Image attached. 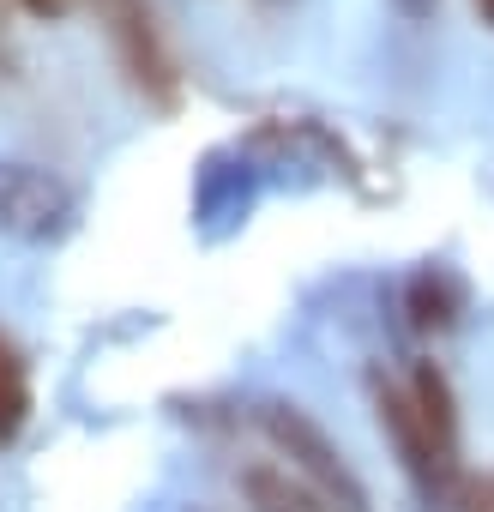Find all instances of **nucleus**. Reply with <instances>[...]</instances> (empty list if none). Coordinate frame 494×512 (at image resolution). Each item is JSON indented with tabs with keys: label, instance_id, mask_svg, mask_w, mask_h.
Returning a JSON list of instances; mask_svg holds the SVG:
<instances>
[{
	"label": "nucleus",
	"instance_id": "nucleus-10",
	"mask_svg": "<svg viewBox=\"0 0 494 512\" xmlns=\"http://www.w3.org/2000/svg\"><path fill=\"white\" fill-rule=\"evenodd\" d=\"M476 7H482V19H488V25H494V0H476Z\"/></svg>",
	"mask_w": 494,
	"mask_h": 512
},
{
	"label": "nucleus",
	"instance_id": "nucleus-7",
	"mask_svg": "<svg viewBox=\"0 0 494 512\" xmlns=\"http://www.w3.org/2000/svg\"><path fill=\"white\" fill-rule=\"evenodd\" d=\"M410 398H416L422 422L434 428L440 452L458 458V398H452V380H446L434 362H416V368H410Z\"/></svg>",
	"mask_w": 494,
	"mask_h": 512
},
{
	"label": "nucleus",
	"instance_id": "nucleus-11",
	"mask_svg": "<svg viewBox=\"0 0 494 512\" xmlns=\"http://www.w3.org/2000/svg\"><path fill=\"white\" fill-rule=\"evenodd\" d=\"M260 7H290V0H260Z\"/></svg>",
	"mask_w": 494,
	"mask_h": 512
},
{
	"label": "nucleus",
	"instance_id": "nucleus-5",
	"mask_svg": "<svg viewBox=\"0 0 494 512\" xmlns=\"http://www.w3.org/2000/svg\"><path fill=\"white\" fill-rule=\"evenodd\" d=\"M241 500H247V512H344L320 488H308L290 464H247L241 470Z\"/></svg>",
	"mask_w": 494,
	"mask_h": 512
},
{
	"label": "nucleus",
	"instance_id": "nucleus-13",
	"mask_svg": "<svg viewBox=\"0 0 494 512\" xmlns=\"http://www.w3.org/2000/svg\"><path fill=\"white\" fill-rule=\"evenodd\" d=\"M0 49H7V37H0Z\"/></svg>",
	"mask_w": 494,
	"mask_h": 512
},
{
	"label": "nucleus",
	"instance_id": "nucleus-1",
	"mask_svg": "<svg viewBox=\"0 0 494 512\" xmlns=\"http://www.w3.org/2000/svg\"><path fill=\"white\" fill-rule=\"evenodd\" d=\"M260 434H266L272 452L290 458V470H296L308 488H320L332 506L368 512V482L356 476V464L344 458V446H338L296 398H266V404H260Z\"/></svg>",
	"mask_w": 494,
	"mask_h": 512
},
{
	"label": "nucleus",
	"instance_id": "nucleus-12",
	"mask_svg": "<svg viewBox=\"0 0 494 512\" xmlns=\"http://www.w3.org/2000/svg\"><path fill=\"white\" fill-rule=\"evenodd\" d=\"M488 512H494V482H488Z\"/></svg>",
	"mask_w": 494,
	"mask_h": 512
},
{
	"label": "nucleus",
	"instance_id": "nucleus-9",
	"mask_svg": "<svg viewBox=\"0 0 494 512\" xmlns=\"http://www.w3.org/2000/svg\"><path fill=\"white\" fill-rule=\"evenodd\" d=\"M19 7H25L31 19H61V13L73 7V0H19Z\"/></svg>",
	"mask_w": 494,
	"mask_h": 512
},
{
	"label": "nucleus",
	"instance_id": "nucleus-2",
	"mask_svg": "<svg viewBox=\"0 0 494 512\" xmlns=\"http://www.w3.org/2000/svg\"><path fill=\"white\" fill-rule=\"evenodd\" d=\"M91 13H97V25L109 37L115 67L127 73V85L145 103L169 109L181 97V73H175V55H169V37H163V25L151 13V0H91Z\"/></svg>",
	"mask_w": 494,
	"mask_h": 512
},
{
	"label": "nucleus",
	"instance_id": "nucleus-6",
	"mask_svg": "<svg viewBox=\"0 0 494 512\" xmlns=\"http://www.w3.org/2000/svg\"><path fill=\"white\" fill-rule=\"evenodd\" d=\"M458 308H464V290H458V278L440 272V266H422V272L404 284V314H410L416 332H446V326L458 320Z\"/></svg>",
	"mask_w": 494,
	"mask_h": 512
},
{
	"label": "nucleus",
	"instance_id": "nucleus-4",
	"mask_svg": "<svg viewBox=\"0 0 494 512\" xmlns=\"http://www.w3.org/2000/svg\"><path fill=\"white\" fill-rule=\"evenodd\" d=\"M368 404H374V422H380V434L392 440L404 476H410L422 494H452V488H458V458L440 452V440H434V428L422 422L410 386H398V380H386V374L374 368V374H368Z\"/></svg>",
	"mask_w": 494,
	"mask_h": 512
},
{
	"label": "nucleus",
	"instance_id": "nucleus-8",
	"mask_svg": "<svg viewBox=\"0 0 494 512\" xmlns=\"http://www.w3.org/2000/svg\"><path fill=\"white\" fill-rule=\"evenodd\" d=\"M31 422V368L25 350L0 332V446H13Z\"/></svg>",
	"mask_w": 494,
	"mask_h": 512
},
{
	"label": "nucleus",
	"instance_id": "nucleus-3",
	"mask_svg": "<svg viewBox=\"0 0 494 512\" xmlns=\"http://www.w3.org/2000/svg\"><path fill=\"white\" fill-rule=\"evenodd\" d=\"M73 223H79V193L55 169L0 157V241L55 247L73 235Z\"/></svg>",
	"mask_w": 494,
	"mask_h": 512
}]
</instances>
